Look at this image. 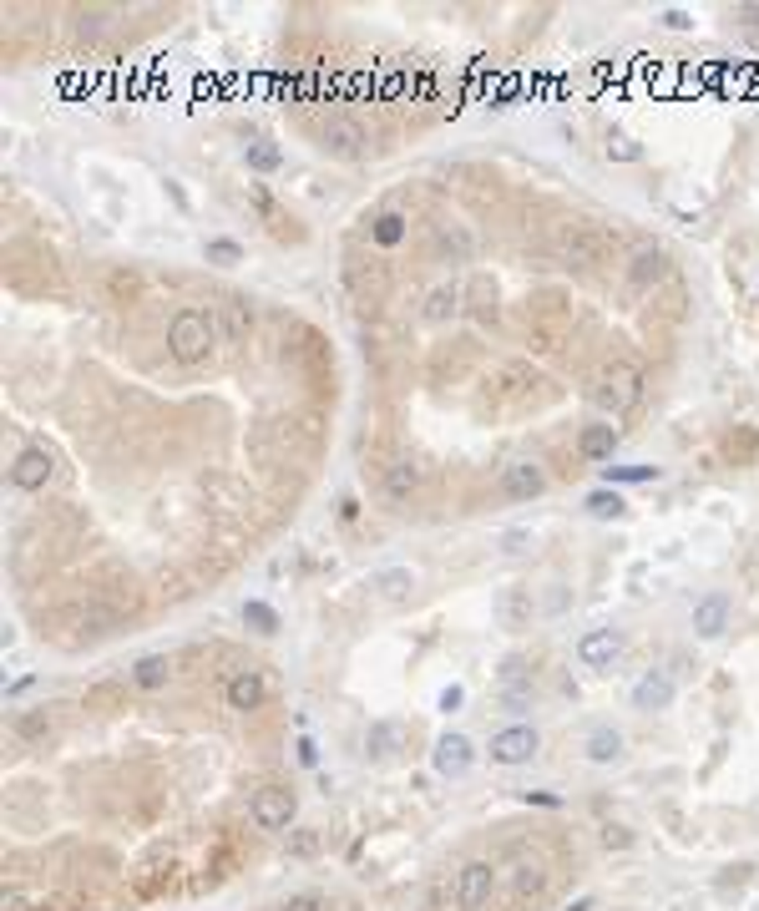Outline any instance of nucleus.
Masks as SVG:
<instances>
[{
  "label": "nucleus",
  "mask_w": 759,
  "mask_h": 911,
  "mask_svg": "<svg viewBox=\"0 0 759 911\" xmlns=\"http://www.w3.org/2000/svg\"><path fill=\"white\" fill-rule=\"evenodd\" d=\"M729 618H734L729 598H724V592H704V598L694 603V633H699V638H724Z\"/></svg>",
  "instance_id": "ddd939ff"
},
{
  "label": "nucleus",
  "mask_w": 759,
  "mask_h": 911,
  "mask_svg": "<svg viewBox=\"0 0 759 911\" xmlns=\"http://www.w3.org/2000/svg\"><path fill=\"white\" fill-rule=\"evenodd\" d=\"M618 658H623V633L618 628H588L578 638V664L582 668H597V674H603V668H613Z\"/></svg>",
  "instance_id": "0eeeda50"
},
{
  "label": "nucleus",
  "mask_w": 759,
  "mask_h": 911,
  "mask_svg": "<svg viewBox=\"0 0 759 911\" xmlns=\"http://www.w3.org/2000/svg\"><path fill=\"white\" fill-rule=\"evenodd\" d=\"M299 765H319V749H314V739H299Z\"/></svg>",
  "instance_id": "a19ab883"
},
{
  "label": "nucleus",
  "mask_w": 759,
  "mask_h": 911,
  "mask_svg": "<svg viewBox=\"0 0 759 911\" xmlns=\"http://www.w3.org/2000/svg\"><path fill=\"white\" fill-rule=\"evenodd\" d=\"M168 679H172L168 654H142L137 664H132V683H137V689H147V693L168 689Z\"/></svg>",
  "instance_id": "6ab92c4d"
},
{
  "label": "nucleus",
  "mask_w": 759,
  "mask_h": 911,
  "mask_svg": "<svg viewBox=\"0 0 759 911\" xmlns=\"http://www.w3.org/2000/svg\"><path fill=\"white\" fill-rule=\"evenodd\" d=\"M319 906H324L319 897H289L283 901V911H319Z\"/></svg>",
  "instance_id": "ea45409f"
},
{
  "label": "nucleus",
  "mask_w": 759,
  "mask_h": 911,
  "mask_svg": "<svg viewBox=\"0 0 759 911\" xmlns=\"http://www.w3.org/2000/svg\"><path fill=\"white\" fill-rule=\"evenodd\" d=\"M628 841H633V835L623 831V825H607V831H603V846H607V851H623Z\"/></svg>",
  "instance_id": "e433bc0d"
},
{
  "label": "nucleus",
  "mask_w": 759,
  "mask_h": 911,
  "mask_svg": "<svg viewBox=\"0 0 759 911\" xmlns=\"http://www.w3.org/2000/svg\"><path fill=\"white\" fill-rule=\"evenodd\" d=\"M319 147L329 157H345L349 163V157L365 153V127L355 122V116H329V122L319 127Z\"/></svg>",
  "instance_id": "6e6552de"
},
{
  "label": "nucleus",
  "mask_w": 759,
  "mask_h": 911,
  "mask_svg": "<svg viewBox=\"0 0 759 911\" xmlns=\"http://www.w3.org/2000/svg\"><path fill=\"white\" fill-rule=\"evenodd\" d=\"M218 320H223V339H228V345H244L248 334H254V314H248L244 299H228V304L218 309Z\"/></svg>",
  "instance_id": "5701e85b"
},
{
  "label": "nucleus",
  "mask_w": 759,
  "mask_h": 911,
  "mask_svg": "<svg viewBox=\"0 0 759 911\" xmlns=\"http://www.w3.org/2000/svg\"><path fill=\"white\" fill-rule=\"evenodd\" d=\"M537 749H541V734L532 724H506V730L491 734V765H506V770L527 765Z\"/></svg>",
  "instance_id": "20e7f679"
},
{
  "label": "nucleus",
  "mask_w": 759,
  "mask_h": 911,
  "mask_svg": "<svg viewBox=\"0 0 759 911\" xmlns=\"http://www.w3.org/2000/svg\"><path fill=\"white\" fill-rule=\"evenodd\" d=\"M203 258L208 264H218V269H233V264H244V244H238V238H208Z\"/></svg>",
  "instance_id": "c85d7f7f"
},
{
  "label": "nucleus",
  "mask_w": 759,
  "mask_h": 911,
  "mask_svg": "<svg viewBox=\"0 0 759 911\" xmlns=\"http://www.w3.org/2000/svg\"><path fill=\"white\" fill-rule=\"evenodd\" d=\"M421 491V466L415 461H390L385 466V497L390 501H411Z\"/></svg>",
  "instance_id": "412c9836"
},
{
  "label": "nucleus",
  "mask_w": 759,
  "mask_h": 911,
  "mask_svg": "<svg viewBox=\"0 0 759 911\" xmlns=\"http://www.w3.org/2000/svg\"><path fill=\"white\" fill-rule=\"evenodd\" d=\"M461 304H466V289H461V284H436V289L425 294V309H421V314H425L430 324H446V320H456V314H461Z\"/></svg>",
  "instance_id": "a211bd4d"
},
{
  "label": "nucleus",
  "mask_w": 759,
  "mask_h": 911,
  "mask_svg": "<svg viewBox=\"0 0 759 911\" xmlns=\"http://www.w3.org/2000/svg\"><path fill=\"white\" fill-rule=\"evenodd\" d=\"M223 699H228L233 714H254V709H264V699H269V683H264V674L244 668V674H233V679H228Z\"/></svg>",
  "instance_id": "f8f14e48"
},
{
  "label": "nucleus",
  "mask_w": 759,
  "mask_h": 911,
  "mask_svg": "<svg viewBox=\"0 0 759 911\" xmlns=\"http://www.w3.org/2000/svg\"><path fill=\"white\" fill-rule=\"evenodd\" d=\"M461 704H466V689H461V683H450V689H440V709H446V714H456Z\"/></svg>",
  "instance_id": "c9c22d12"
},
{
  "label": "nucleus",
  "mask_w": 759,
  "mask_h": 911,
  "mask_svg": "<svg viewBox=\"0 0 759 911\" xmlns=\"http://www.w3.org/2000/svg\"><path fill=\"white\" fill-rule=\"evenodd\" d=\"M244 163H248V172H279L283 153H279V142H248Z\"/></svg>",
  "instance_id": "a878e982"
},
{
  "label": "nucleus",
  "mask_w": 759,
  "mask_h": 911,
  "mask_svg": "<svg viewBox=\"0 0 759 911\" xmlns=\"http://www.w3.org/2000/svg\"><path fill=\"white\" fill-rule=\"evenodd\" d=\"M663 26H669V31H689V26H694V21H689V11H679V5H669V11H663Z\"/></svg>",
  "instance_id": "4c0bfd02"
},
{
  "label": "nucleus",
  "mask_w": 759,
  "mask_h": 911,
  "mask_svg": "<svg viewBox=\"0 0 759 911\" xmlns=\"http://www.w3.org/2000/svg\"><path fill=\"white\" fill-rule=\"evenodd\" d=\"M294 810H299V800H294L289 785H264V790L254 795V805H248V815H254L258 831H289Z\"/></svg>",
  "instance_id": "7ed1b4c3"
},
{
  "label": "nucleus",
  "mask_w": 759,
  "mask_h": 911,
  "mask_svg": "<svg viewBox=\"0 0 759 911\" xmlns=\"http://www.w3.org/2000/svg\"><path fill=\"white\" fill-rule=\"evenodd\" d=\"M339 516H345V522H349V516H360V501L345 497V501H339Z\"/></svg>",
  "instance_id": "79ce46f5"
},
{
  "label": "nucleus",
  "mask_w": 759,
  "mask_h": 911,
  "mask_svg": "<svg viewBox=\"0 0 759 911\" xmlns=\"http://www.w3.org/2000/svg\"><path fill=\"white\" fill-rule=\"evenodd\" d=\"M567 911H592V897H582V901H572Z\"/></svg>",
  "instance_id": "37998d69"
},
{
  "label": "nucleus",
  "mask_w": 759,
  "mask_h": 911,
  "mask_svg": "<svg viewBox=\"0 0 759 911\" xmlns=\"http://www.w3.org/2000/svg\"><path fill=\"white\" fill-rule=\"evenodd\" d=\"M603 153H607V163H643V142H633V137H623V132H613Z\"/></svg>",
  "instance_id": "473e14b6"
},
{
  "label": "nucleus",
  "mask_w": 759,
  "mask_h": 911,
  "mask_svg": "<svg viewBox=\"0 0 759 911\" xmlns=\"http://www.w3.org/2000/svg\"><path fill=\"white\" fill-rule=\"evenodd\" d=\"M496 699H502L506 709H527L532 699H537L532 668L522 664V658H506V664H502V674H496Z\"/></svg>",
  "instance_id": "9d476101"
},
{
  "label": "nucleus",
  "mask_w": 759,
  "mask_h": 911,
  "mask_svg": "<svg viewBox=\"0 0 759 911\" xmlns=\"http://www.w3.org/2000/svg\"><path fill=\"white\" fill-rule=\"evenodd\" d=\"M405 213H380V218L370 223V244H380V248H395V244H405Z\"/></svg>",
  "instance_id": "393cba45"
},
{
  "label": "nucleus",
  "mask_w": 759,
  "mask_h": 911,
  "mask_svg": "<svg viewBox=\"0 0 759 911\" xmlns=\"http://www.w3.org/2000/svg\"><path fill=\"white\" fill-rule=\"evenodd\" d=\"M370 588L385 598V603H411L415 588H421V578H415V567H380L370 578Z\"/></svg>",
  "instance_id": "f3484780"
},
{
  "label": "nucleus",
  "mask_w": 759,
  "mask_h": 911,
  "mask_svg": "<svg viewBox=\"0 0 759 911\" xmlns=\"http://www.w3.org/2000/svg\"><path fill=\"white\" fill-rule=\"evenodd\" d=\"M496 891V866L491 860H466L456 871V906L461 911H481Z\"/></svg>",
  "instance_id": "39448f33"
},
{
  "label": "nucleus",
  "mask_w": 759,
  "mask_h": 911,
  "mask_svg": "<svg viewBox=\"0 0 759 911\" xmlns=\"http://www.w3.org/2000/svg\"><path fill=\"white\" fill-rule=\"evenodd\" d=\"M15 734H21V739H46V734H51V714H46V709H21V714H15Z\"/></svg>",
  "instance_id": "7c9ffc66"
},
{
  "label": "nucleus",
  "mask_w": 759,
  "mask_h": 911,
  "mask_svg": "<svg viewBox=\"0 0 759 911\" xmlns=\"http://www.w3.org/2000/svg\"><path fill=\"white\" fill-rule=\"evenodd\" d=\"M56 461H51V451L46 446H26L21 456L11 461V487L15 491H41L46 481H51Z\"/></svg>",
  "instance_id": "1a4fd4ad"
},
{
  "label": "nucleus",
  "mask_w": 759,
  "mask_h": 911,
  "mask_svg": "<svg viewBox=\"0 0 759 911\" xmlns=\"http://www.w3.org/2000/svg\"><path fill=\"white\" fill-rule=\"evenodd\" d=\"M532 613H537V598H532L527 582H506L496 592V618H502V628H527Z\"/></svg>",
  "instance_id": "9b49d317"
},
{
  "label": "nucleus",
  "mask_w": 759,
  "mask_h": 911,
  "mask_svg": "<svg viewBox=\"0 0 759 911\" xmlns=\"http://www.w3.org/2000/svg\"><path fill=\"white\" fill-rule=\"evenodd\" d=\"M365 749H370L375 759H390L400 749V724H370V734H365Z\"/></svg>",
  "instance_id": "bb28decb"
},
{
  "label": "nucleus",
  "mask_w": 759,
  "mask_h": 911,
  "mask_svg": "<svg viewBox=\"0 0 759 911\" xmlns=\"http://www.w3.org/2000/svg\"><path fill=\"white\" fill-rule=\"evenodd\" d=\"M502 491L512 501H537L541 491H547V471H541L537 461H512L502 476Z\"/></svg>",
  "instance_id": "4468645a"
},
{
  "label": "nucleus",
  "mask_w": 759,
  "mask_h": 911,
  "mask_svg": "<svg viewBox=\"0 0 759 911\" xmlns=\"http://www.w3.org/2000/svg\"><path fill=\"white\" fill-rule=\"evenodd\" d=\"M663 274H669V254H663L658 244L633 248V258H628V284H633V289H653Z\"/></svg>",
  "instance_id": "dca6fc26"
},
{
  "label": "nucleus",
  "mask_w": 759,
  "mask_h": 911,
  "mask_svg": "<svg viewBox=\"0 0 759 911\" xmlns=\"http://www.w3.org/2000/svg\"><path fill=\"white\" fill-rule=\"evenodd\" d=\"M582 749H588L592 765H618V759H623V734L613 730V724H603V730L588 734V745H582Z\"/></svg>",
  "instance_id": "4be33fe9"
},
{
  "label": "nucleus",
  "mask_w": 759,
  "mask_h": 911,
  "mask_svg": "<svg viewBox=\"0 0 759 911\" xmlns=\"http://www.w3.org/2000/svg\"><path fill=\"white\" fill-rule=\"evenodd\" d=\"M673 679L663 674V668H653V674H643V679L633 683V709H643V714H658V709H669L673 704Z\"/></svg>",
  "instance_id": "2eb2a0df"
},
{
  "label": "nucleus",
  "mask_w": 759,
  "mask_h": 911,
  "mask_svg": "<svg viewBox=\"0 0 759 911\" xmlns=\"http://www.w3.org/2000/svg\"><path fill=\"white\" fill-rule=\"evenodd\" d=\"M244 623H248L254 633H264V638H273V633H279V613H273L269 603H258V598H248V603H244Z\"/></svg>",
  "instance_id": "c756f323"
},
{
  "label": "nucleus",
  "mask_w": 759,
  "mask_h": 911,
  "mask_svg": "<svg viewBox=\"0 0 759 911\" xmlns=\"http://www.w3.org/2000/svg\"><path fill=\"white\" fill-rule=\"evenodd\" d=\"M430 765H436V775H446V780H461V775H471V765H477V745H471L466 734H440L436 749H430Z\"/></svg>",
  "instance_id": "423d86ee"
},
{
  "label": "nucleus",
  "mask_w": 759,
  "mask_h": 911,
  "mask_svg": "<svg viewBox=\"0 0 759 911\" xmlns=\"http://www.w3.org/2000/svg\"><path fill=\"white\" fill-rule=\"evenodd\" d=\"M658 466H603V481L607 487H638V481H658Z\"/></svg>",
  "instance_id": "cd10ccee"
},
{
  "label": "nucleus",
  "mask_w": 759,
  "mask_h": 911,
  "mask_svg": "<svg viewBox=\"0 0 759 911\" xmlns=\"http://www.w3.org/2000/svg\"><path fill=\"white\" fill-rule=\"evenodd\" d=\"M466 294L477 299V314L481 320H496V289H491V279H471V289Z\"/></svg>",
  "instance_id": "f704fd0d"
},
{
  "label": "nucleus",
  "mask_w": 759,
  "mask_h": 911,
  "mask_svg": "<svg viewBox=\"0 0 759 911\" xmlns=\"http://www.w3.org/2000/svg\"><path fill=\"white\" fill-rule=\"evenodd\" d=\"M638 400H643V370H638L633 359L603 365V375H597V405L613 411V415H628Z\"/></svg>",
  "instance_id": "f03ea898"
},
{
  "label": "nucleus",
  "mask_w": 759,
  "mask_h": 911,
  "mask_svg": "<svg viewBox=\"0 0 759 911\" xmlns=\"http://www.w3.org/2000/svg\"><path fill=\"white\" fill-rule=\"evenodd\" d=\"M541 881H547V876H541V860H516L512 886L522 891V897H527V891H541Z\"/></svg>",
  "instance_id": "72a5a7b5"
},
{
  "label": "nucleus",
  "mask_w": 759,
  "mask_h": 911,
  "mask_svg": "<svg viewBox=\"0 0 759 911\" xmlns=\"http://www.w3.org/2000/svg\"><path fill=\"white\" fill-rule=\"evenodd\" d=\"M319 851H324V835L314 831V825H304V831L289 835V856L294 860H310V856H319Z\"/></svg>",
  "instance_id": "2f4dec72"
},
{
  "label": "nucleus",
  "mask_w": 759,
  "mask_h": 911,
  "mask_svg": "<svg viewBox=\"0 0 759 911\" xmlns=\"http://www.w3.org/2000/svg\"><path fill=\"white\" fill-rule=\"evenodd\" d=\"M588 516H597V522H618L623 512H628V501L618 497V487H597V491H588Z\"/></svg>",
  "instance_id": "b1692460"
},
{
  "label": "nucleus",
  "mask_w": 759,
  "mask_h": 911,
  "mask_svg": "<svg viewBox=\"0 0 759 911\" xmlns=\"http://www.w3.org/2000/svg\"><path fill=\"white\" fill-rule=\"evenodd\" d=\"M578 451L582 461H613V451H618V425H588L578 436Z\"/></svg>",
  "instance_id": "aec40b11"
},
{
  "label": "nucleus",
  "mask_w": 759,
  "mask_h": 911,
  "mask_svg": "<svg viewBox=\"0 0 759 911\" xmlns=\"http://www.w3.org/2000/svg\"><path fill=\"white\" fill-rule=\"evenodd\" d=\"M754 15H759V11H754Z\"/></svg>",
  "instance_id": "c03bdc74"
},
{
  "label": "nucleus",
  "mask_w": 759,
  "mask_h": 911,
  "mask_svg": "<svg viewBox=\"0 0 759 911\" xmlns=\"http://www.w3.org/2000/svg\"><path fill=\"white\" fill-rule=\"evenodd\" d=\"M213 339H218V324L193 304L178 309V314L168 320V355L178 359V365H203L208 349H213Z\"/></svg>",
  "instance_id": "f257e3e1"
},
{
  "label": "nucleus",
  "mask_w": 759,
  "mask_h": 911,
  "mask_svg": "<svg viewBox=\"0 0 759 911\" xmlns=\"http://www.w3.org/2000/svg\"><path fill=\"white\" fill-rule=\"evenodd\" d=\"M112 294H137V274H112Z\"/></svg>",
  "instance_id": "58836bf2"
}]
</instances>
